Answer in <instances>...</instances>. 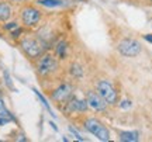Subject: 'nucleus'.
I'll return each mask as SVG.
<instances>
[{"instance_id": "2", "label": "nucleus", "mask_w": 152, "mask_h": 142, "mask_svg": "<svg viewBox=\"0 0 152 142\" xmlns=\"http://www.w3.org/2000/svg\"><path fill=\"white\" fill-rule=\"evenodd\" d=\"M85 128H86V131H89L92 135L97 138L99 141H110V131L106 128V125H103L96 118H89L85 121Z\"/></svg>"}, {"instance_id": "14", "label": "nucleus", "mask_w": 152, "mask_h": 142, "mask_svg": "<svg viewBox=\"0 0 152 142\" xmlns=\"http://www.w3.org/2000/svg\"><path fill=\"white\" fill-rule=\"evenodd\" d=\"M69 72H71V75L73 77H76V79H79V77L83 76V73H85V71H83V68H82L79 63H72L71 68H69Z\"/></svg>"}, {"instance_id": "17", "label": "nucleus", "mask_w": 152, "mask_h": 142, "mask_svg": "<svg viewBox=\"0 0 152 142\" xmlns=\"http://www.w3.org/2000/svg\"><path fill=\"white\" fill-rule=\"evenodd\" d=\"M69 131H71L72 134L75 135V138H76V139H79V141H85V138L82 137L80 134H79V132L76 131V130H75V128H73V127H69Z\"/></svg>"}, {"instance_id": "6", "label": "nucleus", "mask_w": 152, "mask_h": 142, "mask_svg": "<svg viewBox=\"0 0 152 142\" xmlns=\"http://www.w3.org/2000/svg\"><path fill=\"white\" fill-rule=\"evenodd\" d=\"M97 92L106 100L107 104L117 103V92H115V89L113 87V84L109 80H100L97 83Z\"/></svg>"}, {"instance_id": "4", "label": "nucleus", "mask_w": 152, "mask_h": 142, "mask_svg": "<svg viewBox=\"0 0 152 142\" xmlns=\"http://www.w3.org/2000/svg\"><path fill=\"white\" fill-rule=\"evenodd\" d=\"M117 51L123 56H128V58H134L137 55H140L141 52V44L132 38H125L123 41H120L117 45Z\"/></svg>"}, {"instance_id": "22", "label": "nucleus", "mask_w": 152, "mask_h": 142, "mask_svg": "<svg viewBox=\"0 0 152 142\" xmlns=\"http://www.w3.org/2000/svg\"><path fill=\"white\" fill-rule=\"evenodd\" d=\"M144 38H145V41H148V42H152V34H147V35H144Z\"/></svg>"}, {"instance_id": "18", "label": "nucleus", "mask_w": 152, "mask_h": 142, "mask_svg": "<svg viewBox=\"0 0 152 142\" xmlns=\"http://www.w3.org/2000/svg\"><path fill=\"white\" fill-rule=\"evenodd\" d=\"M17 27H18V25H17V23H9V24H6L4 25V28L6 30H9V31H10V30H16Z\"/></svg>"}, {"instance_id": "20", "label": "nucleus", "mask_w": 152, "mask_h": 142, "mask_svg": "<svg viewBox=\"0 0 152 142\" xmlns=\"http://www.w3.org/2000/svg\"><path fill=\"white\" fill-rule=\"evenodd\" d=\"M9 121H11L10 118H6V117H0V127L4 125V124H7Z\"/></svg>"}, {"instance_id": "8", "label": "nucleus", "mask_w": 152, "mask_h": 142, "mask_svg": "<svg viewBox=\"0 0 152 142\" xmlns=\"http://www.w3.org/2000/svg\"><path fill=\"white\" fill-rule=\"evenodd\" d=\"M86 101H87V106H89V107H92L93 110H96V111H104L106 107H107L106 100L99 94V92H93V90L87 92Z\"/></svg>"}, {"instance_id": "7", "label": "nucleus", "mask_w": 152, "mask_h": 142, "mask_svg": "<svg viewBox=\"0 0 152 142\" xmlns=\"http://www.w3.org/2000/svg\"><path fill=\"white\" fill-rule=\"evenodd\" d=\"M73 96V87L69 83H62L59 87H56L52 93V100L58 103H66Z\"/></svg>"}, {"instance_id": "23", "label": "nucleus", "mask_w": 152, "mask_h": 142, "mask_svg": "<svg viewBox=\"0 0 152 142\" xmlns=\"http://www.w3.org/2000/svg\"><path fill=\"white\" fill-rule=\"evenodd\" d=\"M14 1H24V0H14Z\"/></svg>"}, {"instance_id": "16", "label": "nucleus", "mask_w": 152, "mask_h": 142, "mask_svg": "<svg viewBox=\"0 0 152 142\" xmlns=\"http://www.w3.org/2000/svg\"><path fill=\"white\" fill-rule=\"evenodd\" d=\"M34 93L37 94V97L39 98V100H41V103L44 104V107H45V109H47V110H48V111H49V114L52 115V110H51V107H49V104L47 103V100H45V98H44V96H42V94L39 93V92H38L37 89H34Z\"/></svg>"}, {"instance_id": "11", "label": "nucleus", "mask_w": 152, "mask_h": 142, "mask_svg": "<svg viewBox=\"0 0 152 142\" xmlns=\"http://www.w3.org/2000/svg\"><path fill=\"white\" fill-rule=\"evenodd\" d=\"M11 17V7L6 1H0V21H7Z\"/></svg>"}, {"instance_id": "9", "label": "nucleus", "mask_w": 152, "mask_h": 142, "mask_svg": "<svg viewBox=\"0 0 152 142\" xmlns=\"http://www.w3.org/2000/svg\"><path fill=\"white\" fill-rule=\"evenodd\" d=\"M66 106H68V111H71V113H83V111H86L87 107H89L86 98L82 100V98H77V97H75V96H72V97L66 101Z\"/></svg>"}, {"instance_id": "12", "label": "nucleus", "mask_w": 152, "mask_h": 142, "mask_svg": "<svg viewBox=\"0 0 152 142\" xmlns=\"http://www.w3.org/2000/svg\"><path fill=\"white\" fill-rule=\"evenodd\" d=\"M55 52L59 56V59H65L66 54H68V44L65 41H59L58 45H56V48H55Z\"/></svg>"}, {"instance_id": "15", "label": "nucleus", "mask_w": 152, "mask_h": 142, "mask_svg": "<svg viewBox=\"0 0 152 142\" xmlns=\"http://www.w3.org/2000/svg\"><path fill=\"white\" fill-rule=\"evenodd\" d=\"M0 117H6V118H10V120H13V115L10 114V111L6 109L4 106V101L0 98Z\"/></svg>"}, {"instance_id": "19", "label": "nucleus", "mask_w": 152, "mask_h": 142, "mask_svg": "<svg viewBox=\"0 0 152 142\" xmlns=\"http://www.w3.org/2000/svg\"><path fill=\"white\" fill-rule=\"evenodd\" d=\"M120 107H121V109H128V107H131V101L124 100V101H121V103H120Z\"/></svg>"}, {"instance_id": "21", "label": "nucleus", "mask_w": 152, "mask_h": 142, "mask_svg": "<svg viewBox=\"0 0 152 142\" xmlns=\"http://www.w3.org/2000/svg\"><path fill=\"white\" fill-rule=\"evenodd\" d=\"M20 34H21V28L17 27V28H16V31H13V33H11V35H13L14 38H17V37H18Z\"/></svg>"}, {"instance_id": "13", "label": "nucleus", "mask_w": 152, "mask_h": 142, "mask_svg": "<svg viewBox=\"0 0 152 142\" xmlns=\"http://www.w3.org/2000/svg\"><path fill=\"white\" fill-rule=\"evenodd\" d=\"M37 3L44 7H61L64 6V0H37Z\"/></svg>"}, {"instance_id": "5", "label": "nucleus", "mask_w": 152, "mask_h": 142, "mask_svg": "<svg viewBox=\"0 0 152 142\" xmlns=\"http://www.w3.org/2000/svg\"><path fill=\"white\" fill-rule=\"evenodd\" d=\"M41 20V11L37 7L27 6L21 10V21L26 27H35Z\"/></svg>"}, {"instance_id": "3", "label": "nucleus", "mask_w": 152, "mask_h": 142, "mask_svg": "<svg viewBox=\"0 0 152 142\" xmlns=\"http://www.w3.org/2000/svg\"><path fill=\"white\" fill-rule=\"evenodd\" d=\"M58 69V60L54 55L45 54L41 55V58L37 63V72L39 76H49Z\"/></svg>"}, {"instance_id": "1", "label": "nucleus", "mask_w": 152, "mask_h": 142, "mask_svg": "<svg viewBox=\"0 0 152 142\" xmlns=\"http://www.w3.org/2000/svg\"><path fill=\"white\" fill-rule=\"evenodd\" d=\"M20 47H21L23 52L27 55L31 59H37L44 54V44L41 39L33 38V37H26L20 41Z\"/></svg>"}, {"instance_id": "10", "label": "nucleus", "mask_w": 152, "mask_h": 142, "mask_svg": "<svg viewBox=\"0 0 152 142\" xmlns=\"http://www.w3.org/2000/svg\"><path fill=\"white\" fill-rule=\"evenodd\" d=\"M118 137H120V141L123 142H137L140 139L138 132L135 131H120Z\"/></svg>"}]
</instances>
